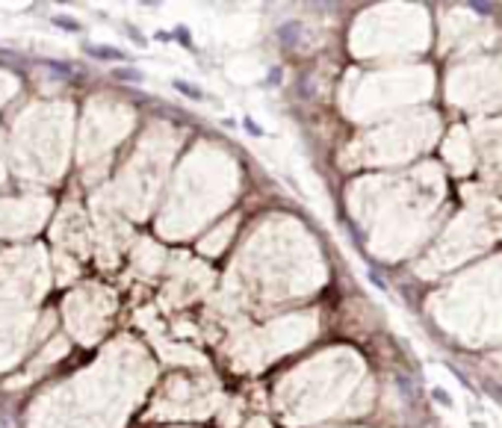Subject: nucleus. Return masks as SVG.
Instances as JSON below:
<instances>
[{"mask_svg": "<svg viewBox=\"0 0 502 428\" xmlns=\"http://www.w3.org/2000/svg\"><path fill=\"white\" fill-rule=\"evenodd\" d=\"M86 53H89V56H98V59H124V50L106 47V44H86Z\"/></svg>", "mask_w": 502, "mask_h": 428, "instance_id": "nucleus-1", "label": "nucleus"}, {"mask_svg": "<svg viewBox=\"0 0 502 428\" xmlns=\"http://www.w3.org/2000/svg\"><path fill=\"white\" fill-rule=\"evenodd\" d=\"M115 77H118V80H133V83H139V80H142V74H139L136 68H118V71H115Z\"/></svg>", "mask_w": 502, "mask_h": 428, "instance_id": "nucleus-2", "label": "nucleus"}, {"mask_svg": "<svg viewBox=\"0 0 502 428\" xmlns=\"http://www.w3.org/2000/svg\"><path fill=\"white\" fill-rule=\"evenodd\" d=\"M53 24H56V27H65V30H74V33L80 30V24H77L74 18H65V15H56V18H53Z\"/></svg>", "mask_w": 502, "mask_h": 428, "instance_id": "nucleus-3", "label": "nucleus"}, {"mask_svg": "<svg viewBox=\"0 0 502 428\" xmlns=\"http://www.w3.org/2000/svg\"><path fill=\"white\" fill-rule=\"evenodd\" d=\"M174 89H177V92H183V95H189V98H201V92H198V89H192V86H186L183 80H174Z\"/></svg>", "mask_w": 502, "mask_h": 428, "instance_id": "nucleus-4", "label": "nucleus"}]
</instances>
